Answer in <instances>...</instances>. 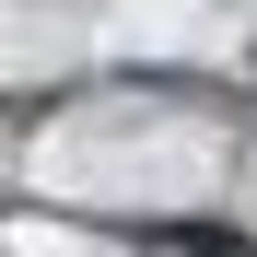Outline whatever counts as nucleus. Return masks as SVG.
<instances>
[]
</instances>
